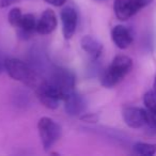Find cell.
<instances>
[{"instance_id": "obj_1", "label": "cell", "mask_w": 156, "mask_h": 156, "mask_svg": "<svg viewBox=\"0 0 156 156\" xmlns=\"http://www.w3.org/2000/svg\"><path fill=\"white\" fill-rule=\"evenodd\" d=\"M133 67V60L127 56H117L111 64L103 72L101 83L106 88H112L127 75Z\"/></svg>"}, {"instance_id": "obj_2", "label": "cell", "mask_w": 156, "mask_h": 156, "mask_svg": "<svg viewBox=\"0 0 156 156\" xmlns=\"http://www.w3.org/2000/svg\"><path fill=\"white\" fill-rule=\"evenodd\" d=\"M48 81L57 90L62 101L75 91V75L66 69H55Z\"/></svg>"}, {"instance_id": "obj_3", "label": "cell", "mask_w": 156, "mask_h": 156, "mask_svg": "<svg viewBox=\"0 0 156 156\" xmlns=\"http://www.w3.org/2000/svg\"><path fill=\"white\" fill-rule=\"evenodd\" d=\"M5 67L10 77L15 80L22 81L28 86H33L37 81L34 71L20 59L7 58Z\"/></svg>"}, {"instance_id": "obj_4", "label": "cell", "mask_w": 156, "mask_h": 156, "mask_svg": "<svg viewBox=\"0 0 156 156\" xmlns=\"http://www.w3.org/2000/svg\"><path fill=\"white\" fill-rule=\"evenodd\" d=\"M40 138L45 151H48L61 136V127L52 119L43 117L37 123Z\"/></svg>"}, {"instance_id": "obj_5", "label": "cell", "mask_w": 156, "mask_h": 156, "mask_svg": "<svg viewBox=\"0 0 156 156\" xmlns=\"http://www.w3.org/2000/svg\"><path fill=\"white\" fill-rule=\"evenodd\" d=\"M37 96L42 105L48 109H56L62 101L57 90L50 85L48 80L43 81L37 86Z\"/></svg>"}, {"instance_id": "obj_6", "label": "cell", "mask_w": 156, "mask_h": 156, "mask_svg": "<svg viewBox=\"0 0 156 156\" xmlns=\"http://www.w3.org/2000/svg\"><path fill=\"white\" fill-rule=\"evenodd\" d=\"M123 120L132 128H140L147 124V112L139 107H126L123 109Z\"/></svg>"}, {"instance_id": "obj_7", "label": "cell", "mask_w": 156, "mask_h": 156, "mask_svg": "<svg viewBox=\"0 0 156 156\" xmlns=\"http://www.w3.org/2000/svg\"><path fill=\"white\" fill-rule=\"evenodd\" d=\"M61 20H62L63 35L66 40L71 39L77 28V12L73 8H65L61 12Z\"/></svg>"}, {"instance_id": "obj_8", "label": "cell", "mask_w": 156, "mask_h": 156, "mask_svg": "<svg viewBox=\"0 0 156 156\" xmlns=\"http://www.w3.org/2000/svg\"><path fill=\"white\" fill-rule=\"evenodd\" d=\"M63 102H64L65 111H66L67 115H72V117L81 115L86 108L85 100H83V98L80 94H78L76 91H74L67 98H65L63 100Z\"/></svg>"}, {"instance_id": "obj_9", "label": "cell", "mask_w": 156, "mask_h": 156, "mask_svg": "<svg viewBox=\"0 0 156 156\" xmlns=\"http://www.w3.org/2000/svg\"><path fill=\"white\" fill-rule=\"evenodd\" d=\"M57 27V16L55 12L50 9H47L43 14L39 22L37 23V29L35 30L40 34H49L56 29Z\"/></svg>"}, {"instance_id": "obj_10", "label": "cell", "mask_w": 156, "mask_h": 156, "mask_svg": "<svg viewBox=\"0 0 156 156\" xmlns=\"http://www.w3.org/2000/svg\"><path fill=\"white\" fill-rule=\"evenodd\" d=\"M111 37H112L113 43L120 49H125L132 44L133 35L130 31L126 27L122 25H118L111 31Z\"/></svg>"}, {"instance_id": "obj_11", "label": "cell", "mask_w": 156, "mask_h": 156, "mask_svg": "<svg viewBox=\"0 0 156 156\" xmlns=\"http://www.w3.org/2000/svg\"><path fill=\"white\" fill-rule=\"evenodd\" d=\"M80 44L81 48L91 57L92 60H96L102 55L103 45L94 37H90V35H86L81 39Z\"/></svg>"}, {"instance_id": "obj_12", "label": "cell", "mask_w": 156, "mask_h": 156, "mask_svg": "<svg viewBox=\"0 0 156 156\" xmlns=\"http://www.w3.org/2000/svg\"><path fill=\"white\" fill-rule=\"evenodd\" d=\"M113 10L117 18L120 20H126L137 13L130 0H115Z\"/></svg>"}, {"instance_id": "obj_13", "label": "cell", "mask_w": 156, "mask_h": 156, "mask_svg": "<svg viewBox=\"0 0 156 156\" xmlns=\"http://www.w3.org/2000/svg\"><path fill=\"white\" fill-rule=\"evenodd\" d=\"M18 28L20 29L23 34L29 35L31 32L37 29V22H35V18L32 14H25L23 15L22 22Z\"/></svg>"}, {"instance_id": "obj_14", "label": "cell", "mask_w": 156, "mask_h": 156, "mask_svg": "<svg viewBox=\"0 0 156 156\" xmlns=\"http://www.w3.org/2000/svg\"><path fill=\"white\" fill-rule=\"evenodd\" d=\"M133 150L136 154L142 156H153L156 153V144L144 142H137L134 144Z\"/></svg>"}, {"instance_id": "obj_15", "label": "cell", "mask_w": 156, "mask_h": 156, "mask_svg": "<svg viewBox=\"0 0 156 156\" xmlns=\"http://www.w3.org/2000/svg\"><path fill=\"white\" fill-rule=\"evenodd\" d=\"M143 103H144L147 110L156 108V89L153 88V89L150 90L149 92H147V93L144 94Z\"/></svg>"}, {"instance_id": "obj_16", "label": "cell", "mask_w": 156, "mask_h": 156, "mask_svg": "<svg viewBox=\"0 0 156 156\" xmlns=\"http://www.w3.org/2000/svg\"><path fill=\"white\" fill-rule=\"evenodd\" d=\"M23 15H24V14L22 13L20 9H18V8H14V9H12L11 11H10V13H9V22H10V24H11L13 27L18 28V27H20V22H22Z\"/></svg>"}, {"instance_id": "obj_17", "label": "cell", "mask_w": 156, "mask_h": 156, "mask_svg": "<svg viewBox=\"0 0 156 156\" xmlns=\"http://www.w3.org/2000/svg\"><path fill=\"white\" fill-rule=\"evenodd\" d=\"M130 2L134 5L135 10L138 12L139 10L143 9V8H145L147 5H151V3L153 2V0H130Z\"/></svg>"}, {"instance_id": "obj_18", "label": "cell", "mask_w": 156, "mask_h": 156, "mask_svg": "<svg viewBox=\"0 0 156 156\" xmlns=\"http://www.w3.org/2000/svg\"><path fill=\"white\" fill-rule=\"evenodd\" d=\"M147 124L152 125L153 127L156 128V108L151 109V110H147Z\"/></svg>"}, {"instance_id": "obj_19", "label": "cell", "mask_w": 156, "mask_h": 156, "mask_svg": "<svg viewBox=\"0 0 156 156\" xmlns=\"http://www.w3.org/2000/svg\"><path fill=\"white\" fill-rule=\"evenodd\" d=\"M45 1L47 3H49V5H55V7H60V5H62L66 0H45Z\"/></svg>"}, {"instance_id": "obj_20", "label": "cell", "mask_w": 156, "mask_h": 156, "mask_svg": "<svg viewBox=\"0 0 156 156\" xmlns=\"http://www.w3.org/2000/svg\"><path fill=\"white\" fill-rule=\"evenodd\" d=\"M5 60H7V58H5V56L2 54V52L0 51V73L3 71V69H5Z\"/></svg>"}, {"instance_id": "obj_21", "label": "cell", "mask_w": 156, "mask_h": 156, "mask_svg": "<svg viewBox=\"0 0 156 156\" xmlns=\"http://www.w3.org/2000/svg\"><path fill=\"white\" fill-rule=\"evenodd\" d=\"M16 2V0H0V8H7Z\"/></svg>"}, {"instance_id": "obj_22", "label": "cell", "mask_w": 156, "mask_h": 156, "mask_svg": "<svg viewBox=\"0 0 156 156\" xmlns=\"http://www.w3.org/2000/svg\"><path fill=\"white\" fill-rule=\"evenodd\" d=\"M83 119L86 120V121H88V122H95L96 120H98V118H96V117L94 118L93 115H86V117H83Z\"/></svg>"}, {"instance_id": "obj_23", "label": "cell", "mask_w": 156, "mask_h": 156, "mask_svg": "<svg viewBox=\"0 0 156 156\" xmlns=\"http://www.w3.org/2000/svg\"><path fill=\"white\" fill-rule=\"evenodd\" d=\"M154 89H156V75H155V80H154Z\"/></svg>"}]
</instances>
